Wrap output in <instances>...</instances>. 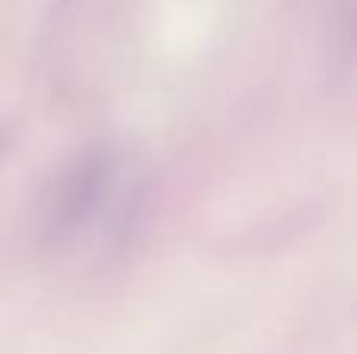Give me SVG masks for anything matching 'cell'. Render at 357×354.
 <instances>
[{
    "mask_svg": "<svg viewBox=\"0 0 357 354\" xmlns=\"http://www.w3.org/2000/svg\"><path fill=\"white\" fill-rule=\"evenodd\" d=\"M144 207V176L129 154L91 148L54 176L41 204V236L50 251L94 261L129 242Z\"/></svg>",
    "mask_w": 357,
    "mask_h": 354,
    "instance_id": "6da1fadb",
    "label": "cell"
}]
</instances>
